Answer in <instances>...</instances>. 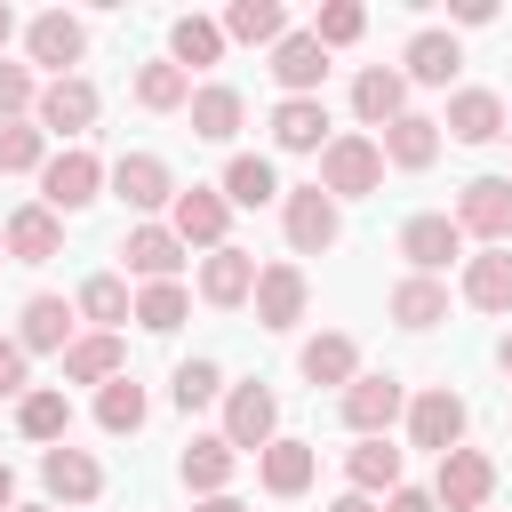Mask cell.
I'll use <instances>...</instances> for the list:
<instances>
[{"instance_id": "40", "label": "cell", "mask_w": 512, "mask_h": 512, "mask_svg": "<svg viewBox=\"0 0 512 512\" xmlns=\"http://www.w3.org/2000/svg\"><path fill=\"white\" fill-rule=\"evenodd\" d=\"M184 312H192L184 280H152V288L136 296V328H144V336H176V328H184Z\"/></svg>"}, {"instance_id": "8", "label": "cell", "mask_w": 512, "mask_h": 512, "mask_svg": "<svg viewBox=\"0 0 512 512\" xmlns=\"http://www.w3.org/2000/svg\"><path fill=\"white\" fill-rule=\"evenodd\" d=\"M456 232H472L488 248H512V176H472L456 192Z\"/></svg>"}, {"instance_id": "29", "label": "cell", "mask_w": 512, "mask_h": 512, "mask_svg": "<svg viewBox=\"0 0 512 512\" xmlns=\"http://www.w3.org/2000/svg\"><path fill=\"white\" fill-rule=\"evenodd\" d=\"M296 368H304V384H336V392H344V384L360 376V344H352L344 328H320V336L296 352Z\"/></svg>"}, {"instance_id": "54", "label": "cell", "mask_w": 512, "mask_h": 512, "mask_svg": "<svg viewBox=\"0 0 512 512\" xmlns=\"http://www.w3.org/2000/svg\"><path fill=\"white\" fill-rule=\"evenodd\" d=\"M16 512H48V504H16Z\"/></svg>"}, {"instance_id": "28", "label": "cell", "mask_w": 512, "mask_h": 512, "mask_svg": "<svg viewBox=\"0 0 512 512\" xmlns=\"http://www.w3.org/2000/svg\"><path fill=\"white\" fill-rule=\"evenodd\" d=\"M376 152H384L392 168H408V176H416V168H432V160H440V120H424V112H400V120L376 136Z\"/></svg>"}, {"instance_id": "56", "label": "cell", "mask_w": 512, "mask_h": 512, "mask_svg": "<svg viewBox=\"0 0 512 512\" xmlns=\"http://www.w3.org/2000/svg\"><path fill=\"white\" fill-rule=\"evenodd\" d=\"M504 136H512V128H504Z\"/></svg>"}, {"instance_id": "15", "label": "cell", "mask_w": 512, "mask_h": 512, "mask_svg": "<svg viewBox=\"0 0 512 512\" xmlns=\"http://www.w3.org/2000/svg\"><path fill=\"white\" fill-rule=\"evenodd\" d=\"M248 296H256V256H248V248H232V240H224V248H208V256H200V304L240 312Z\"/></svg>"}, {"instance_id": "1", "label": "cell", "mask_w": 512, "mask_h": 512, "mask_svg": "<svg viewBox=\"0 0 512 512\" xmlns=\"http://www.w3.org/2000/svg\"><path fill=\"white\" fill-rule=\"evenodd\" d=\"M336 416H344V432H352V440H384V432L408 416V384H400L392 368H384V376H368V368H360V376L336 392Z\"/></svg>"}, {"instance_id": "4", "label": "cell", "mask_w": 512, "mask_h": 512, "mask_svg": "<svg viewBox=\"0 0 512 512\" xmlns=\"http://www.w3.org/2000/svg\"><path fill=\"white\" fill-rule=\"evenodd\" d=\"M96 192H104V160H96L88 144L48 152V168H40V208H48V216H80Z\"/></svg>"}, {"instance_id": "32", "label": "cell", "mask_w": 512, "mask_h": 512, "mask_svg": "<svg viewBox=\"0 0 512 512\" xmlns=\"http://www.w3.org/2000/svg\"><path fill=\"white\" fill-rule=\"evenodd\" d=\"M216 56H224V24H216V16H176V24H168V64H176L184 80L208 72Z\"/></svg>"}, {"instance_id": "16", "label": "cell", "mask_w": 512, "mask_h": 512, "mask_svg": "<svg viewBox=\"0 0 512 512\" xmlns=\"http://www.w3.org/2000/svg\"><path fill=\"white\" fill-rule=\"evenodd\" d=\"M40 488L56 496V504H96L104 496V464L88 456V448H40Z\"/></svg>"}, {"instance_id": "10", "label": "cell", "mask_w": 512, "mask_h": 512, "mask_svg": "<svg viewBox=\"0 0 512 512\" xmlns=\"http://www.w3.org/2000/svg\"><path fill=\"white\" fill-rule=\"evenodd\" d=\"M168 232H176L184 248H224V232H232L224 192H216V184H184V192L168 200Z\"/></svg>"}, {"instance_id": "3", "label": "cell", "mask_w": 512, "mask_h": 512, "mask_svg": "<svg viewBox=\"0 0 512 512\" xmlns=\"http://www.w3.org/2000/svg\"><path fill=\"white\" fill-rule=\"evenodd\" d=\"M376 184H384L376 136H328V144H320V192H328V200H368Z\"/></svg>"}, {"instance_id": "46", "label": "cell", "mask_w": 512, "mask_h": 512, "mask_svg": "<svg viewBox=\"0 0 512 512\" xmlns=\"http://www.w3.org/2000/svg\"><path fill=\"white\" fill-rule=\"evenodd\" d=\"M24 368H32V352H24L16 336H0V400H24V392H32Z\"/></svg>"}, {"instance_id": "44", "label": "cell", "mask_w": 512, "mask_h": 512, "mask_svg": "<svg viewBox=\"0 0 512 512\" xmlns=\"http://www.w3.org/2000/svg\"><path fill=\"white\" fill-rule=\"evenodd\" d=\"M304 32H312L320 48H352V40L368 32V8H360V0H328V8H320V16L304 24Z\"/></svg>"}, {"instance_id": "19", "label": "cell", "mask_w": 512, "mask_h": 512, "mask_svg": "<svg viewBox=\"0 0 512 512\" xmlns=\"http://www.w3.org/2000/svg\"><path fill=\"white\" fill-rule=\"evenodd\" d=\"M72 320H80V312H72L64 296H48V288H40V296H24V312H16V344H24V352H56V360H64V352H72Z\"/></svg>"}, {"instance_id": "49", "label": "cell", "mask_w": 512, "mask_h": 512, "mask_svg": "<svg viewBox=\"0 0 512 512\" xmlns=\"http://www.w3.org/2000/svg\"><path fill=\"white\" fill-rule=\"evenodd\" d=\"M192 512H248V504H240V496H232V488H224V496H200V504H192Z\"/></svg>"}, {"instance_id": "39", "label": "cell", "mask_w": 512, "mask_h": 512, "mask_svg": "<svg viewBox=\"0 0 512 512\" xmlns=\"http://www.w3.org/2000/svg\"><path fill=\"white\" fill-rule=\"evenodd\" d=\"M72 312H80V320H96L104 336H120V320H128V280H120V272H96V280H80Z\"/></svg>"}, {"instance_id": "9", "label": "cell", "mask_w": 512, "mask_h": 512, "mask_svg": "<svg viewBox=\"0 0 512 512\" xmlns=\"http://www.w3.org/2000/svg\"><path fill=\"white\" fill-rule=\"evenodd\" d=\"M256 328H272V336H288L296 320H304V304H312V280H304V264H256Z\"/></svg>"}, {"instance_id": "31", "label": "cell", "mask_w": 512, "mask_h": 512, "mask_svg": "<svg viewBox=\"0 0 512 512\" xmlns=\"http://www.w3.org/2000/svg\"><path fill=\"white\" fill-rule=\"evenodd\" d=\"M464 304L472 312H512V248L464 256Z\"/></svg>"}, {"instance_id": "35", "label": "cell", "mask_w": 512, "mask_h": 512, "mask_svg": "<svg viewBox=\"0 0 512 512\" xmlns=\"http://www.w3.org/2000/svg\"><path fill=\"white\" fill-rule=\"evenodd\" d=\"M16 432L40 440V448H56V440L72 432V400H64V384H32V392L16 400Z\"/></svg>"}, {"instance_id": "17", "label": "cell", "mask_w": 512, "mask_h": 512, "mask_svg": "<svg viewBox=\"0 0 512 512\" xmlns=\"http://www.w3.org/2000/svg\"><path fill=\"white\" fill-rule=\"evenodd\" d=\"M456 64H464V48H456V32H440V24H424V32L400 48V80H408V88H448Z\"/></svg>"}, {"instance_id": "25", "label": "cell", "mask_w": 512, "mask_h": 512, "mask_svg": "<svg viewBox=\"0 0 512 512\" xmlns=\"http://www.w3.org/2000/svg\"><path fill=\"white\" fill-rule=\"evenodd\" d=\"M312 472H320V448H312V440H288V432L256 456V480H264L272 496H304V488H312Z\"/></svg>"}, {"instance_id": "5", "label": "cell", "mask_w": 512, "mask_h": 512, "mask_svg": "<svg viewBox=\"0 0 512 512\" xmlns=\"http://www.w3.org/2000/svg\"><path fill=\"white\" fill-rule=\"evenodd\" d=\"M280 232H288L296 256H320V248L344 240V216H336V200L320 184H296V192H280Z\"/></svg>"}, {"instance_id": "36", "label": "cell", "mask_w": 512, "mask_h": 512, "mask_svg": "<svg viewBox=\"0 0 512 512\" xmlns=\"http://www.w3.org/2000/svg\"><path fill=\"white\" fill-rule=\"evenodd\" d=\"M344 480H352V496H392L400 488V448L392 440H352L344 448Z\"/></svg>"}, {"instance_id": "6", "label": "cell", "mask_w": 512, "mask_h": 512, "mask_svg": "<svg viewBox=\"0 0 512 512\" xmlns=\"http://www.w3.org/2000/svg\"><path fill=\"white\" fill-rule=\"evenodd\" d=\"M464 424H472V408H464V392H448V384H432V392L408 400V448L448 456V448H464Z\"/></svg>"}, {"instance_id": "24", "label": "cell", "mask_w": 512, "mask_h": 512, "mask_svg": "<svg viewBox=\"0 0 512 512\" xmlns=\"http://www.w3.org/2000/svg\"><path fill=\"white\" fill-rule=\"evenodd\" d=\"M112 376H128V344L104 336V328L72 336V352H64V384H96V392H104Z\"/></svg>"}, {"instance_id": "20", "label": "cell", "mask_w": 512, "mask_h": 512, "mask_svg": "<svg viewBox=\"0 0 512 512\" xmlns=\"http://www.w3.org/2000/svg\"><path fill=\"white\" fill-rule=\"evenodd\" d=\"M184 112H192V136H200V144H232L240 120H248V96H240L232 80H208V88H192Z\"/></svg>"}, {"instance_id": "18", "label": "cell", "mask_w": 512, "mask_h": 512, "mask_svg": "<svg viewBox=\"0 0 512 512\" xmlns=\"http://www.w3.org/2000/svg\"><path fill=\"white\" fill-rule=\"evenodd\" d=\"M0 248H8V264H48V256H64V216H48L40 200H24L8 216V232H0Z\"/></svg>"}, {"instance_id": "11", "label": "cell", "mask_w": 512, "mask_h": 512, "mask_svg": "<svg viewBox=\"0 0 512 512\" xmlns=\"http://www.w3.org/2000/svg\"><path fill=\"white\" fill-rule=\"evenodd\" d=\"M400 256H408V272L440 280V272H448V264L464 256V232H456V216H440V208L408 216V224H400Z\"/></svg>"}, {"instance_id": "45", "label": "cell", "mask_w": 512, "mask_h": 512, "mask_svg": "<svg viewBox=\"0 0 512 512\" xmlns=\"http://www.w3.org/2000/svg\"><path fill=\"white\" fill-rule=\"evenodd\" d=\"M32 104H40L32 64H8V56H0V120H32Z\"/></svg>"}, {"instance_id": "14", "label": "cell", "mask_w": 512, "mask_h": 512, "mask_svg": "<svg viewBox=\"0 0 512 512\" xmlns=\"http://www.w3.org/2000/svg\"><path fill=\"white\" fill-rule=\"evenodd\" d=\"M24 56H32V64H48V72L64 80V72L88 56V24H80V16H64V8H48V16H32V24H24Z\"/></svg>"}, {"instance_id": "27", "label": "cell", "mask_w": 512, "mask_h": 512, "mask_svg": "<svg viewBox=\"0 0 512 512\" xmlns=\"http://www.w3.org/2000/svg\"><path fill=\"white\" fill-rule=\"evenodd\" d=\"M272 144L280 152H320L328 144V104L320 96H280L272 104Z\"/></svg>"}, {"instance_id": "48", "label": "cell", "mask_w": 512, "mask_h": 512, "mask_svg": "<svg viewBox=\"0 0 512 512\" xmlns=\"http://www.w3.org/2000/svg\"><path fill=\"white\" fill-rule=\"evenodd\" d=\"M448 16H456V24H488V16H496V0H456Z\"/></svg>"}, {"instance_id": "47", "label": "cell", "mask_w": 512, "mask_h": 512, "mask_svg": "<svg viewBox=\"0 0 512 512\" xmlns=\"http://www.w3.org/2000/svg\"><path fill=\"white\" fill-rule=\"evenodd\" d=\"M384 512H440V504H432V488H408V480H400V488L384 496Z\"/></svg>"}, {"instance_id": "30", "label": "cell", "mask_w": 512, "mask_h": 512, "mask_svg": "<svg viewBox=\"0 0 512 512\" xmlns=\"http://www.w3.org/2000/svg\"><path fill=\"white\" fill-rule=\"evenodd\" d=\"M232 464H240V456L224 448V432H200V440L176 456V480H184L192 496H224V488H232Z\"/></svg>"}, {"instance_id": "53", "label": "cell", "mask_w": 512, "mask_h": 512, "mask_svg": "<svg viewBox=\"0 0 512 512\" xmlns=\"http://www.w3.org/2000/svg\"><path fill=\"white\" fill-rule=\"evenodd\" d=\"M496 368H504V376H512V328H504V344H496Z\"/></svg>"}, {"instance_id": "2", "label": "cell", "mask_w": 512, "mask_h": 512, "mask_svg": "<svg viewBox=\"0 0 512 512\" xmlns=\"http://www.w3.org/2000/svg\"><path fill=\"white\" fill-rule=\"evenodd\" d=\"M280 440V392L272 384H224V448L232 456H264Z\"/></svg>"}, {"instance_id": "12", "label": "cell", "mask_w": 512, "mask_h": 512, "mask_svg": "<svg viewBox=\"0 0 512 512\" xmlns=\"http://www.w3.org/2000/svg\"><path fill=\"white\" fill-rule=\"evenodd\" d=\"M32 128H40V136H88V128H96V88H88L80 72L48 80L40 104H32Z\"/></svg>"}, {"instance_id": "7", "label": "cell", "mask_w": 512, "mask_h": 512, "mask_svg": "<svg viewBox=\"0 0 512 512\" xmlns=\"http://www.w3.org/2000/svg\"><path fill=\"white\" fill-rule=\"evenodd\" d=\"M488 496H496V464L480 448H448L432 472V504L440 512H488Z\"/></svg>"}, {"instance_id": "34", "label": "cell", "mask_w": 512, "mask_h": 512, "mask_svg": "<svg viewBox=\"0 0 512 512\" xmlns=\"http://www.w3.org/2000/svg\"><path fill=\"white\" fill-rule=\"evenodd\" d=\"M384 312H392V328H416V336H424V328H440V320H448V280L408 272V280L392 288V304H384Z\"/></svg>"}, {"instance_id": "55", "label": "cell", "mask_w": 512, "mask_h": 512, "mask_svg": "<svg viewBox=\"0 0 512 512\" xmlns=\"http://www.w3.org/2000/svg\"><path fill=\"white\" fill-rule=\"evenodd\" d=\"M0 264H8V248H0Z\"/></svg>"}, {"instance_id": "21", "label": "cell", "mask_w": 512, "mask_h": 512, "mask_svg": "<svg viewBox=\"0 0 512 512\" xmlns=\"http://www.w3.org/2000/svg\"><path fill=\"white\" fill-rule=\"evenodd\" d=\"M440 128H448L456 144H496V136L512 128V120H504V96H496V88H456V96H448V120H440Z\"/></svg>"}, {"instance_id": "23", "label": "cell", "mask_w": 512, "mask_h": 512, "mask_svg": "<svg viewBox=\"0 0 512 512\" xmlns=\"http://www.w3.org/2000/svg\"><path fill=\"white\" fill-rule=\"evenodd\" d=\"M272 80H280L288 96H320V80H328V48H320L312 32H280V48H272Z\"/></svg>"}, {"instance_id": "37", "label": "cell", "mask_w": 512, "mask_h": 512, "mask_svg": "<svg viewBox=\"0 0 512 512\" xmlns=\"http://www.w3.org/2000/svg\"><path fill=\"white\" fill-rule=\"evenodd\" d=\"M280 32H288V8H280V0H232V8H224V40L280 48Z\"/></svg>"}, {"instance_id": "42", "label": "cell", "mask_w": 512, "mask_h": 512, "mask_svg": "<svg viewBox=\"0 0 512 512\" xmlns=\"http://www.w3.org/2000/svg\"><path fill=\"white\" fill-rule=\"evenodd\" d=\"M48 168V136L32 120H0V176H32Z\"/></svg>"}, {"instance_id": "50", "label": "cell", "mask_w": 512, "mask_h": 512, "mask_svg": "<svg viewBox=\"0 0 512 512\" xmlns=\"http://www.w3.org/2000/svg\"><path fill=\"white\" fill-rule=\"evenodd\" d=\"M0 512H16V464L0 456Z\"/></svg>"}, {"instance_id": "38", "label": "cell", "mask_w": 512, "mask_h": 512, "mask_svg": "<svg viewBox=\"0 0 512 512\" xmlns=\"http://www.w3.org/2000/svg\"><path fill=\"white\" fill-rule=\"evenodd\" d=\"M144 416H152V400H144V384H136V376H112V384L96 392V424H104L112 440L144 432Z\"/></svg>"}, {"instance_id": "22", "label": "cell", "mask_w": 512, "mask_h": 512, "mask_svg": "<svg viewBox=\"0 0 512 512\" xmlns=\"http://www.w3.org/2000/svg\"><path fill=\"white\" fill-rule=\"evenodd\" d=\"M120 264L152 288V280H176V264H184V240L168 232V224H128V240H120Z\"/></svg>"}, {"instance_id": "41", "label": "cell", "mask_w": 512, "mask_h": 512, "mask_svg": "<svg viewBox=\"0 0 512 512\" xmlns=\"http://www.w3.org/2000/svg\"><path fill=\"white\" fill-rule=\"evenodd\" d=\"M136 104H144V112H184V104H192V80H184L168 56H160V64H136Z\"/></svg>"}, {"instance_id": "52", "label": "cell", "mask_w": 512, "mask_h": 512, "mask_svg": "<svg viewBox=\"0 0 512 512\" xmlns=\"http://www.w3.org/2000/svg\"><path fill=\"white\" fill-rule=\"evenodd\" d=\"M8 40H16V8L0 0V48H8Z\"/></svg>"}, {"instance_id": "33", "label": "cell", "mask_w": 512, "mask_h": 512, "mask_svg": "<svg viewBox=\"0 0 512 512\" xmlns=\"http://www.w3.org/2000/svg\"><path fill=\"white\" fill-rule=\"evenodd\" d=\"M216 192H224V208H272V200H280V176H272L264 152H232Z\"/></svg>"}, {"instance_id": "13", "label": "cell", "mask_w": 512, "mask_h": 512, "mask_svg": "<svg viewBox=\"0 0 512 512\" xmlns=\"http://www.w3.org/2000/svg\"><path fill=\"white\" fill-rule=\"evenodd\" d=\"M104 184H112L136 216H152V208H168V200H176V176H168V160H160V152H120V160L104 168Z\"/></svg>"}, {"instance_id": "26", "label": "cell", "mask_w": 512, "mask_h": 512, "mask_svg": "<svg viewBox=\"0 0 512 512\" xmlns=\"http://www.w3.org/2000/svg\"><path fill=\"white\" fill-rule=\"evenodd\" d=\"M352 112H360V128H392V120L408 112V80H400L392 64H368V72L352 80Z\"/></svg>"}, {"instance_id": "43", "label": "cell", "mask_w": 512, "mask_h": 512, "mask_svg": "<svg viewBox=\"0 0 512 512\" xmlns=\"http://www.w3.org/2000/svg\"><path fill=\"white\" fill-rule=\"evenodd\" d=\"M168 400L192 416V408H208V400H224V368L216 360H184L176 376H168Z\"/></svg>"}, {"instance_id": "51", "label": "cell", "mask_w": 512, "mask_h": 512, "mask_svg": "<svg viewBox=\"0 0 512 512\" xmlns=\"http://www.w3.org/2000/svg\"><path fill=\"white\" fill-rule=\"evenodd\" d=\"M328 512H376V496H352V488H344V496H336Z\"/></svg>"}]
</instances>
